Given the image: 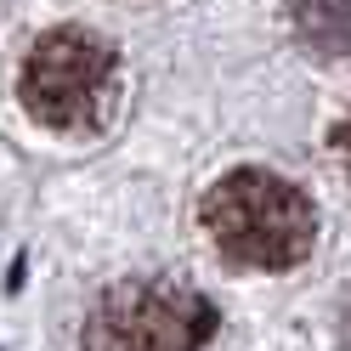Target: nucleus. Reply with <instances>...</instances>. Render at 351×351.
I'll use <instances>...</instances> for the list:
<instances>
[{
	"instance_id": "nucleus-1",
	"label": "nucleus",
	"mask_w": 351,
	"mask_h": 351,
	"mask_svg": "<svg viewBox=\"0 0 351 351\" xmlns=\"http://www.w3.org/2000/svg\"><path fill=\"white\" fill-rule=\"evenodd\" d=\"M204 232L232 267L289 272L312 255L317 210L312 199L272 170H232L204 193Z\"/></svg>"
},
{
	"instance_id": "nucleus-5",
	"label": "nucleus",
	"mask_w": 351,
	"mask_h": 351,
	"mask_svg": "<svg viewBox=\"0 0 351 351\" xmlns=\"http://www.w3.org/2000/svg\"><path fill=\"white\" fill-rule=\"evenodd\" d=\"M335 153H340V159H346V170H351V119L335 130Z\"/></svg>"
},
{
	"instance_id": "nucleus-4",
	"label": "nucleus",
	"mask_w": 351,
	"mask_h": 351,
	"mask_svg": "<svg viewBox=\"0 0 351 351\" xmlns=\"http://www.w3.org/2000/svg\"><path fill=\"white\" fill-rule=\"evenodd\" d=\"M289 17L312 51H328V57L351 51V0H289Z\"/></svg>"
},
{
	"instance_id": "nucleus-2",
	"label": "nucleus",
	"mask_w": 351,
	"mask_h": 351,
	"mask_svg": "<svg viewBox=\"0 0 351 351\" xmlns=\"http://www.w3.org/2000/svg\"><path fill=\"white\" fill-rule=\"evenodd\" d=\"M23 108L62 136H97L119 108V51L91 29H51L23 62Z\"/></svg>"
},
{
	"instance_id": "nucleus-3",
	"label": "nucleus",
	"mask_w": 351,
	"mask_h": 351,
	"mask_svg": "<svg viewBox=\"0 0 351 351\" xmlns=\"http://www.w3.org/2000/svg\"><path fill=\"white\" fill-rule=\"evenodd\" d=\"M215 346H221L215 306L199 289L165 278L114 283L85 323V351H215Z\"/></svg>"
}]
</instances>
